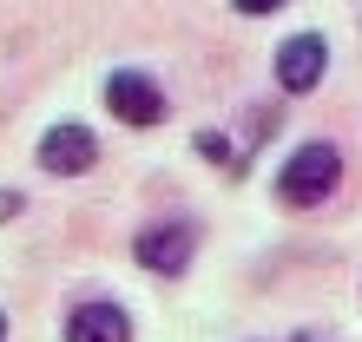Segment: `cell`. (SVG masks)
Wrapping results in <instances>:
<instances>
[{
  "instance_id": "1",
  "label": "cell",
  "mask_w": 362,
  "mask_h": 342,
  "mask_svg": "<svg viewBox=\"0 0 362 342\" xmlns=\"http://www.w3.org/2000/svg\"><path fill=\"white\" fill-rule=\"evenodd\" d=\"M336 178H343V152H336L329 138H310V145H296L290 165L276 171V198L296 204V211H310V204H323Z\"/></svg>"
},
{
  "instance_id": "2",
  "label": "cell",
  "mask_w": 362,
  "mask_h": 342,
  "mask_svg": "<svg viewBox=\"0 0 362 342\" xmlns=\"http://www.w3.org/2000/svg\"><path fill=\"white\" fill-rule=\"evenodd\" d=\"M191 250H198V224H191V218H165V224H152V230L132 237V256L152 276H185Z\"/></svg>"
},
{
  "instance_id": "3",
  "label": "cell",
  "mask_w": 362,
  "mask_h": 342,
  "mask_svg": "<svg viewBox=\"0 0 362 342\" xmlns=\"http://www.w3.org/2000/svg\"><path fill=\"white\" fill-rule=\"evenodd\" d=\"M105 105L125 119V125H165V93H158V79L152 73H139V66H119L112 79H105Z\"/></svg>"
},
{
  "instance_id": "4",
  "label": "cell",
  "mask_w": 362,
  "mask_h": 342,
  "mask_svg": "<svg viewBox=\"0 0 362 342\" xmlns=\"http://www.w3.org/2000/svg\"><path fill=\"white\" fill-rule=\"evenodd\" d=\"M33 158L47 165L53 178H79V171L99 165V138H93L79 119H66V125H47V132H40V152H33Z\"/></svg>"
},
{
  "instance_id": "5",
  "label": "cell",
  "mask_w": 362,
  "mask_h": 342,
  "mask_svg": "<svg viewBox=\"0 0 362 342\" xmlns=\"http://www.w3.org/2000/svg\"><path fill=\"white\" fill-rule=\"evenodd\" d=\"M323 66H329V40L323 33H296V40L276 47V86L284 93H310L323 79Z\"/></svg>"
},
{
  "instance_id": "6",
  "label": "cell",
  "mask_w": 362,
  "mask_h": 342,
  "mask_svg": "<svg viewBox=\"0 0 362 342\" xmlns=\"http://www.w3.org/2000/svg\"><path fill=\"white\" fill-rule=\"evenodd\" d=\"M66 342H132V316L119 303H105V296H93L66 316Z\"/></svg>"
},
{
  "instance_id": "7",
  "label": "cell",
  "mask_w": 362,
  "mask_h": 342,
  "mask_svg": "<svg viewBox=\"0 0 362 342\" xmlns=\"http://www.w3.org/2000/svg\"><path fill=\"white\" fill-rule=\"evenodd\" d=\"M198 152H204L211 165H224V171H244V165H238V152H230V138H224V132H198Z\"/></svg>"
},
{
  "instance_id": "8",
  "label": "cell",
  "mask_w": 362,
  "mask_h": 342,
  "mask_svg": "<svg viewBox=\"0 0 362 342\" xmlns=\"http://www.w3.org/2000/svg\"><path fill=\"white\" fill-rule=\"evenodd\" d=\"M238 13H250V20H264V13H276V7H290V0H230Z\"/></svg>"
},
{
  "instance_id": "9",
  "label": "cell",
  "mask_w": 362,
  "mask_h": 342,
  "mask_svg": "<svg viewBox=\"0 0 362 342\" xmlns=\"http://www.w3.org/2000/svg\"><path fill=\"white\" fill-rule=\"evenodd\" d=\"M290 342H343V336H329V329H316V323H310V329H296Z\"/></svg>"
},
{
  "instance_id": "10",
  "label": "cell",
  "mask_w": 362,
  "mask_h": 342,
  "mask_svg": "<svg viewBox=\"0 0 362 342\" xmlns=\"http://www.w3.org/2000/svg\"><path fill=\"white\" fill-rule=\"evenodd\" d=\"M13 211H20V191H0V224H7Z\"/></svg>"
},
{
  "instance_id": "11",
  "label": "cell",
  "mask_w": 362,
  "mask_h": 342,
  "mask_svg": "<svg viewBox=\"0 0 362 342\" xmlns=\"http://www.w3.org/2000/svg\"><path fill=\"white\" fill-rule=\"evenodd\" d=\"M0 342H7V316H0Z\"/></svg>"
}]
</instances>
